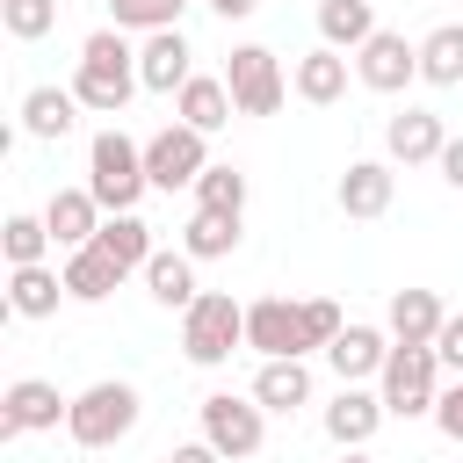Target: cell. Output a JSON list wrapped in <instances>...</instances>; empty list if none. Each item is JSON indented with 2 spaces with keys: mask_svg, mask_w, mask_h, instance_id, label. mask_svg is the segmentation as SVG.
Wrapping results in <instances>:
<instances>
[{
  "mask_svg": "<svg viewBox=\"0 0 463 463\" xmlns=\"http://www.w3.org/2000/svg\"><path fill=\"white\" fill-rule=\"evenodd\" d=\"M166 463H224V456H217V449H210V441H181V449H174V456H166Z\"/></svg>",
  "mask_w": 463,
  "mask_h": 463,
  "instance_id": "38",
  "label": "cell"
},
{
  "mask_svg": "<svg viewBox=\"0 0 463 463\" xmlns=\"http://www.w3.org/2000/svg\"><path fill=\"white\" fill-rule=\"evenodd\" d=\"M0 246H7V268H43V253H51L58 239H51L43 217H22V210H14V217L0 224Z\"/></svg>",
  "mask_w": 463,
  "mask_h": 463,
  "instance_id": "29",
  "label": "cell"
},
{
  "mask_svg": "<svg viewBox=\"0 0 463 463\" xmlns=\"http://www.w3.org/2000/svg\"><path fill=\"white\" fill-rule=\"evenodd\" d=\"M391 347H398V340H383L376 326H347V333L326 347V362H333V376H340V383H362V376H383Z\"/></svg>",
  "mask_w": 463,
  "mask_h": 463,
  "instance_id": "18",
  "label": "cell"
},
{
  "mask_svg": "<svg viewBox=\"0 0 463 463\" xmlns=\"http://www.w3.org/2000/svg\"><path fill=\"white\" fill-rule=\"evenodd\" d=\"M420 80L427 87H456L463 80V22H441L420 36Z\"/></svg>",
  "mask_w": 463,
  "mask_h": 463,
  "instance_id": "26",
  "label": "cell"
},
{
  "mask_svg": "<svg viewBox=\"0 0 463 463\" xmlns=\"http://www.w3.org/2000/svg\"><path fill=\"white\" fill-rule=\"evenodd\" d=\"M137 87H145V80H137V51H130V36H123V29H94V36L80 43L72 101L94 109V116H123V101H130Z\"/></svg>",
  "mask_w": 463,
  "mask_h": 463,
  "instance_id": "1",
  "label": "cell"
},
{
  "mask_svg": "<svg viewBox=\"0 0 463 463\" xmlns=\"http://www.w3.org/2000/svg\"><path fill=\"white\" fill-rule=\"evenodd\" d=\"M383 427V391H362V383H340V398L326 405V434L340 449H362L369 434Z\"/></svg>",
  "mask_w": 463,
  "mask_h": 463,
  "instance_id": "15",
  "label": "cell"
},
{
  "mask_svg": "<svg viewBox=\"0 0 463 463\" xmlns=\"http://www.w3.org/2000/svg\"><path fill=\"white\" fill-rule=\"evenodd\" d=\"M434 166H441V181H449V188H463V137H449Z\"/></svg>",
  "mask_w": 463,
  "mask_h": 463,
  "instance_id": "37",
  "label": "cell"
},
{
  "mask_svg": "<svg viewBox=\"0 0 463 463\" xmlns=\"http://www.w3.org/2000/svg\"><path fill=\"white\" fill-rule=\"evenodd\" d=\"M195 210H246V174L239 166H210L203 181H195Z\"/></svg>",
  "mask_w": 463,
  "mask_h": 463,
  "instance_id": "32",
  "label": "cell"
},
{
  "mask_svg": "<svg viewBox=\"0 0 463 463\" xmlns=\"http://www.w3.org/2000/svg\"><path fill=\"white\" fill-rule=\"evenodd\" d=\"M391 340L398 347H434L441 340V326H449V311H441V297L434 289H391Z\"/></svg>",
  "mask_w": 463,
  "mask_h": 463,
  "instance_id": "13",
  "label": "cell"
},
{
  "mask_svg": "<svg viewBox=\"0 0 463 463\" xmlns=\"http://www.w3.org/2000/svg\"><path fill=\"white\" fill-rule=\"evenodd\" d=\"M72 412V398H58V383H43V376H22V383H7V398H0V434L14 441V434H43V427H58Z\"/></svg>",
  "mask_w": 463,
  "mask_h": 463,
  "instance_id": "11",
  "label": "cell"
},
{
  "mask_svg": "<svg viewBox=\"0 0 463 463\" xmlns=\"http://www.w3.org/2000/svg\"><path fill=\"white\" fill-rule=\"evenodd\" d=\"M43 224H51V239H58L65 253H80V246H94V232H101V203H94L87 188H58V195L43 203Z\"/></svg>",
  "mask_w": 463,
  "mask_h": 463,
  "instance_id": "17",
  "label": "cell"
},
{
  "mask_svg": "<svg viewBox=\"0 0 463 463\" xmlns=\"http://www.w3.org/2000/svg\"><path fill=\"white\" fill-rule=\"evenodd\" d=\"M232 347H246V304H232L224 289H203L181 311V354L195 369H217V362H232Z\"/></svg>",
  "mask_w": 463,
  "mask_h": 463,
  "instance_id": "3",
  "label": "cell"
},
{
  "mask_svg": "<svg viewBox=\"0 0 463 463\" xmlns=\"http://www.w3.org/2000/svg\"><path fill=\"white\" fill-rule=\"evenodd\" d=\"M181 7H188V0H109V14H116L109 29H123V36H130V29L159 36V29H181Z\"/></svg>",
  "mask_w": 463,
  "mask_h": 463,
  "instance_id": "31",
  "label": "cell"
},
{
  "mask_svg": "<svg viewBox=\"0 0 463 463\" xmlns=\"http://www.w3.org/2000/svg\"><path fill=\"white\" fill-rule=\"evenodd\" d=\"M391 195H398V174H391L383 159H354V166L340 174V210H347V217H383Z\"/></svg>",
  "mask_w": 463,
  "mask_h": 463,
  "instance_id": "20",
  "label": "cell"
},
{
  "mask_svg": "<svg viewBox=\"0 0 463 463\" xmlns=\"http://www.w3.org/2000/svg\"><path fill=\"white\" fill-rule=\"evenodd\" d=\"M145 174H152V188H195L203 174H210V145H203V130H188V123H166L159 137H145Z\"/></svg>",
  "mask_w": 463,
  "mask_h": 463,
  "instance_id": "7",
  "label": "cell"
},
{
  "mask_svg": "<svg viewBox=\"0 0 463 463\" xmlns=\"http://www.w3.org/2000/svg\"><path fill=\"white\" fill-rule=\"evenodd\" d=\"M434 427H441L449 441H463V376L441 391V405H434Z\"/></svg>",
  "mask_w": 463,
  "mask_h": 463,
  "instance_id": "35",
  "label": "cell"
},
{
  "mask_svg": "<svg viewBox=\"0 0 463 463\" xmlns=\"http://www.w3.org/2000/svg\"><path fill=\"white\" fill-rule=\"evenodd\" d=\"M340 333H347V318H340V304H326V297H311V304H304V340H311V347H333Z\"/></svg>",
  "mask_w": 463,
  "mask_h": 463,
  "instance_id": "34",
  "label": "cell"
},
{
  "mask_svg": "<svg viewBox=\"0 0 463 463\" xmlns=\"http://www.w3.org/2000/svg\"><path fill=\"white\" fill-rule=\"evenodd\" d=\"M94 253H101V260H116V275H145V260H152L159 246H152V224H145L137 210H123V217H101Z\"/></svg>",
  "mask_w": 463,
  "mask_h": 463,
  "instance_id": "14",
  "label": "cell"
},
{
  "mask_svg": "<svg viewBox=\"0 0 463 463\" xmlns=\"http://www.w3.org/2000/svg\"><path fill=\"white\" fill-rule=\"evenodd\" d=\"M116 282H123V275H116V260H101L94 246H80V253L65 260V297H80V304H101Z\"/></svg>",
  "mask_w": 463,
  "mask_h": 463,
  "instance_id": "30",
  "label": "cell"
},
{
  "mask_svg": "<svg viewBox=\"0 0 463 463\" xmlns=\"http://www.w3.org/2000/svg\"><path fill=\"white\" fill-rule=\"evenodd\" d=\"M174 116H181L188 130H203V137H210V130H224V123L239 116V101H232V87H224V80L195 72V80H188V87L174 94Z\"/></svg>",
  "mask_w": 463,
  "mask_h": 463,
  "instance_id": "19",
  "label": "cell"
},
{
  "mask_svg": "<svg viewBox=\"0 0 463 463\" xmlns=\"http://www.w3.org/2000/svg\"><path fill=\"white\" fill-rule=\"evenodd\" d=\"M434 354H441V369H456V376H463V311H449V326H441Z\"/></svg>",
  "mask_w": 463,
  "mask_h": 463,
  "instance_id": "36",
  "label": "cell"
},
{
  "mask_svg": "<svg viewBox=\"0 0 463 463\" xmlns=\"http://www.w3.org/2000/svg\"><path fill=\"white\" fill-rule=\"evenodd\" d=\"M383 145H391V159H398V166H427V159H441L449 130H441V116H434V109H405V116H391Z\"/></svg>",
  "mask_w": 463,
  "mask_h": 463,
  "instance_id": "16",
  "label": "cell"
},
{
  "mask_svg": "<svg viewBox=\"0 0 463 463\" xmlns=\"http://www.w3.org/2000/svg\"><path fill=\"white\" fill-rule=\"evenodd\" d=\"M130 427H137V391L130 383H87L72 398V412H65V434L80 449H116Z\"/></svg>",
  "mask_w": 463,
  "mask_h": 463,
  "instance_id": "4",
  "label": "cell"
},
{
  "mask_svg": "<svg viewBox=\"0 0 463 463\" xmlns=\"http://www.w3.org/2000/svg\"><path fill=\"white\" fill-rule=\"evenodd\" d=\"M224 87H232L239 116H275L282 109V65H275V51L268 43H239L232 65H224Z\"/></svg>",
  "mask_w": 463,
  "mask_h": 463,
  "instance_id": "8",
  "label": "cell"
},
{
  "mask_svg": "<svg viewBox=\"0 0 463 463\" xmlns=\"http://www.w3.org/2000/svg\"><path fill=\"white\" fill-rule=\"evenodd\" d=\"M232 246H239V217L232 210H195L188 232H181V253L188 260H224Z\"/></svg>",
  "mask_w": 463,
  "mask_h": 463,
  "instance_id": "27",
  "label": "cell"
},
{
  "mask_svg": "<svg viewBox=\"0 0 463 463\" xmlns=\"http://www.w3.org/2000/svg\"><path fill=\"white\" fill-rule=\"evenodd\" d=\"M145 188H152V174H145V145L123 137V130H101V137L87 145V195L101 203V217L137 210Z\"/></svg>",
  "mask_w": 463,
  "mask_h": 463,
  "instance_id": "2",
  "label": "cell"
},
{
  "mask_svg": "<svg viewBox=\"0 0 463 463\" xmlns=\"http://www.w3.org/2000/svg\"><path fill=\"white\" fill-rule=\"evenodd\" d=\"M0 22H7V36L36 43V36L58 29V0H0Z\"/></svg>",
  "mask_w": 463,
  "mask_h": 463,
  "instance_id": "33",
  "label": "cell"
},
{
  "mask_svg": "<svg viewBox=\"0 0 463 463\" xmlns=\"http://www.w3.org/2000/svg\"><path fill=\"white\" fill-rule=\"evenodd\" d=\"M58 297H65V275H51V268H14L7 275V311H22V318H51Z\"/></svg>",
  "mask_w": 463,
  "mask_h": 463,
  "instance_id": "28",
  "label": "cell"
},
{
  "mask_svg": "<svg viewBox=\"0 0 463 463\" xmlns=\"http://www.w3.org/2000/svg\"><path fill=\"white\" fill-rule=\"evenodd\" d=\"M318 36H326V51H362L376 36V7L369 0H318Z\"/></svg>",
  "mask_w": 463,
  "mask_h": 463,
  "instance_id": "23",
  "label": "cell"
},
{
  "mask_svg": "<svg viewBox=\"0 0 463 463\" xmlns=\"http://www.w3.org/2000/svg\"><path fill=\"white\" fill-rule=\"evenodd\" d=\"M434 376H441V354H434V347H391V362H383V376H376L383 412H398V420L434 412V405H441Z\"/></svg>",
  "mask_w": 463,
  "mask_h": 463,
  "instance_id": "5",
  "label": "cell"
},
{
  "mask_svg": "<svg viewBox=\"0 0 463 463\" xmlns=\"http://www.w3.org/2000/svg\"><path fill=\"white\" fill-rule=\"evenodd\" d=\"M137 80H145L152 94H181V87L195 80V51H188V36H181V29L145 36V43H137Z\"/></svg>",
  "mask_w": 463,
  "mask_h": 463,
  "instance_id": "12",
  "label": "cell"
},
{
  "mask_svg": "<svg viewBox=\"0 0 463 463\" xmlns=\"http://www.w3.org/2000/svg\"><path fill=\"white\" fill-rule=\"evenodd\" d=\"M72 109H80V101H72V87H29V94H22V130L51 145V137H65V130L80 123Z\"/></svg>",
  "mask_w": 463,
  "mask_h": 463,
  "instance_id": "24",
  "label": "cell"
},
{
  "mask_svg": "<svg viewBox=\"0 0 463 463\" xmlns=\"http://www.w3.org/2000/svg\"><path fill=\"white\" fill-rule=\"evenodd\" d=\"M253 398H260V412H297V405L311 398V369H304V354H289V362H260Z\"/></svg>",
  "mask_w": 463,
  "mask_h": 463,
  "instance_id": "22",
  "label": "cell"
},
{
  "mask_svg": "<svg viewBox=\"0 0 463 463\" xmlns=\"http://www.w3.org/2000/svg\"><path fill=\"white\" fill-rule=\"evenodd\" d=\"M145 289H152V304H166V311H188L203 289H195V260L174 246V253H152L145 260Z\"/></svg>",
  "mask_w": 463,
  "mask_h": 463,
  "instance_id": "21",
  "label": "cell"
},
{
  "mask_svg": "<svg viewBox=\"0 0 463 463\" xmlns=\"http://www.w3.org/2000/svg\"><path fill=\"white\" fill-rule=\"evenodd\" d=\"M289 87H297L304 101H318V109H326V101H340V94H347V58L318 43V51H304V58H297V80H289Z\"/></svg>",
  "mask_w": 463,
  "mask_h": 463,
  "instance_id": "25",
  "label": "cell"
},
{
  "mask_svg": "<svg viewBox=\"0 0 463 463\" xmlns=\"http://www.w3.org/2000/svg\"><path fill=\"white\" fill-rule=\"evenodd\" d=\"M210 7H217V14H224V22H246V14H253V7H260V0H210Z\"/></svg>",
  "mask_w": 463,
  "mask_h": 463,
  "instance_id": "39",
  "label": "cell"
},
{
  "mask_svg": "<svg viewBox=\"0 0 463 463\" xmlns=\"http://www.w3.org/2000/svg\"><path fill=\"white\" fill-rule=\"evenodd\" d=\"M246 347L260 354V362H289V354H304L311 340H304V304H289V297H260V304H246Z\"/></svg>",
  "mask_w": 463,
  "mask_h": 463,
  "instance_id": "9",
  "label": "cell"
},
{
  "mask_svg": "<svg viewBox=\"0 0 463 463\" xmlns=\"http://www.w3.org/2000/svg\"><path fill=\"white\" fill-rule=\"evenodd\" d=\"M354 80H362V87H376V94L412 87V80H420V43H405L398 29H376V36L354 51Z\"/></svg>",
  "mask_w": 463,
  "mask_h": 463,
  "instance_id": "10",
  "label": "cell"
},
{
  "mask_svg": "<svg viewBox=\"0 0 463 463\" xmlns=\"http://www.w3.org/2000/svg\"><path fill=\"white\" fill-rule=\"evenodd\" d=\"M260 434H268L260 398H232V391H210V398H203V441H210L224 463H246V456L260 449Z\"/></svg>",
  "mask_w": 463,
  "mask_h": 463,
  "instance_id": "6",
  "label": "cell"
}]
</instances>
